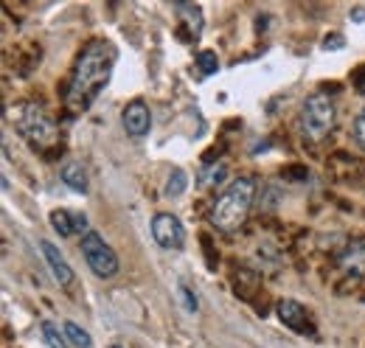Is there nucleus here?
<instances>
[{"label":"nucleus","instance_id":"nucleus-1","mask_svg":"<svg viewBox=\"0 0 365 348\" xmlns=\"http://www.w3.org/2000/svg\"><path fill=\"white\" fill-rule=\"evenodd\" d=\"M115 59H118V51L110 40H91L85 45V51L79 53L73 65L68 90H65V107L71 113L91 110L93 101L101 96V90L113 76Z\"/></svg>","mask_w":365,"mask_h":348},{"label":"nucleus","instance_id":"nucleus-2","mask_svg":"<svg viewBox=\"0 0 365 348\" xmlns=\"http://www.w3.org/2000/svg\"><path fill=\"white\" fill-rule=\"evenodd\" d=\"M256 180L253 177H236L228 188L217 197L214 208H211V222L217 230H236L245 225V219L253 208V200H256Z\"/></svg>","mask_w":365,"mask_h":348},{"label":"nucleus","instance_id":"nucleus-3","mask_svg":"<svg viewBox=\"0 0 365 348\" xmlns=\"http://www.w3.org/2000/svg\"><path fill=\"white\" fill-rule=\"evenodd\" d=\"M9 118L14 121V130L20 132V138L37 149V152H48L56 146L59 135H56V124L48 118V113L34 104V101H20L14 107H9Z\"/></svg>","mask_w":365,"mask_h":348},{"label":"nucleus","instance_id":"nucleus-4","mask_svg":"<svg viewBox=\"0 0 365 348\" xmlns=\"http://www.w3.org/2000/svg\"><path fill=\"white\" fill-rule=\"evenodd\" d=\"M337 121V107L326 93H312L298 116V130L307 140H323L329 132L334 130Z\"/></svg>","mask_w":365,"mask_h":348},{"label":"nucleus","instance_id":"nucleus-5","mask_svg":"<svg viewBox=\"0 0 365 348\" xmlns=\"http://www.w3.org/2000/svg\"><path fill=\"white\" fill-rule=\"evenodd\" d=\"M82 256H85V261H88V267H91V272L96 278H113L121 270V261L115 256V250L96 230L82 236Z\"/></svg>","mask_w":365,"mask_h":348},{"label":"nucleus","instance_id":"nucleus-6","mask_svg":"<svg viewBox=\"0 0 365 348\" xmlns=\"http://www.w3.org/2000/svg\"><path fill=\"white\" fill-rule=\"evenodd\" d=\"M152 239L163 250H182V245H185V227H182V222L175 214L160 211V214H155V219H152Z\"/></svg>","mask_w":365,"mask_h":348},{"label":"nucleus","instance_id":"nucleus-7","mask_svg":"<svg viewBox=\"0 0 365 348\" xmlns=\"http://www.w3.org/2000/svg\"><path fill=\"white\" fill-rule=\"evenodd\" d=\"M121 124H124V130L130 132L133 138H143L149 132V127H152V113H149V107L140 98L130 101L124 107V113H121Z\"/></svg>","mask_w":365,"mask_h":348},{"label":"nucleus","instance_id":"nucleus-8","mask_svg":"<svg viewBox=\"0 0 365 348\" xmlns=\"http://www.w3.org/2000/svg\"><path fill=\"white\" fill-rule=\"evenodd\" d=\"M337 264L346 275L351 278H365V239H351L340 256H337Z\"/></svg>","mask_w":365,"mask_h":348},{"label":"nucleus","instance_id":"nucleus-9","mask_svg":"<svg viewBox=\"0 0 365 348\" xmlns=\"http://www.w3.org/2000/svg\"><path fill=\"white\" fill-rule=\"evenodd\" d=\"M40 250H43V256H46V264L48 270H51V275L56 278V284L59 287H71L73 284V270H71V264L65 261V256L51 245V242H40Z\"/></svg>","mask_w":365,"mask_h":348},{"label":"nucleus","instance_id":"nucleus-10","mask_svg":"<svg viewBox=\"0 0 365 348\" xmlns=\"http://www.w3.org/2000/svg\"><path fill=\"white\" fill-rule=\"evenodd\" d=\"M59 177H62V183H65L71 191H76V194H88V188H91L88 169H85L79 160H65L62 169H59Z\"/></svg>","mask_w":365,"mask_h":348},{"label":"nucleus","instance_id":"nucleus-11","mask_svg":"<svg viewBox=\"0 0 365 348\" xmlns=\"http://www.w3.org/2000/svg\"><path fill=\"white\" fill-rule=\"evenodd\" d=\"M278 320L289 326L292 332H307L309 329V314L298 301H281L278 304Z\"/></svg>","mask_w":365,"mask_h":348},{"label":"nucleus","instance_id":"nucleus-12","mask_svg":"<svg viewBox=\"0 0 365 348\" xmlns=\"http://www.w3.org/2000/svg\"><path fill=\"white\" fill-rule=\"evenodd\" d=\"M175 9L185 17V26L191 29V34L200 37V34H202V9H200L197 3H178Z\"/></svg>","mask_w":365,"mask_h":348},{"label":"nucleus","instance_id":"nucleus-13","mask_svg":"<svg viewBox=\"0 0 365 348\" xmlns=\"http://www.w3.org/2000/svg\"><path fill=\"white\" fill-rule=\"evenodd\" d=\"M40 332H43V340H46L48 348H71L68 337H65V329H59L53 320H43Z\"/></svg>","mask_w":365,"mask_h":348},{"label":"nucleus","instance_id":"nucleus-14","mask_svg":"<svg viewBox=\"0 0 365 348\" xmlns=\"http://www.w3.org/2000/svg\"><path fill=\"white\" fill-rule=\"evenodd\" d=\"M185 188H188V174L182 172V169H172L169 177H166V185H163V194L169 197V200H178L185 194Z\"/></svg>","mask_w":365,"mask_h":348},{"label":"nucleus","instance_id":"nucleus-15","mask_svg":"<svg viewBox=\"0 0 365 348\" xmlns=\"http://www.w3.org/2000/svg\"><path fill=\"white\" fill-rule=\"evenodd\" d=\"M62 329H65V337H68L71 348H91L93 346V337L79 326V323L68 320V323H62Z\"/></svg>","mask_w":365,"mask_h":348},{"label":"nucleus","instance_id":"nucleus-16","mask_svg":"<svg viewBox=\"0 0 365 348\" xmlns=\"http://www.w3.org/2000/svg\"><path fill=\"white\" fill-rule=\"evenodd\" d=\"M51 225L59 236H73L76 233V214H68V211H53L51 214Z\"/></svg>","mask_w":365,"mask_h":348},{"label":"nucleus","instance_id":"nucleus-17","mask_svg":"<svg viewBox=\"0 0 365 348\" xmlns=\"http://www.w3.org/2000/svg\"><path fill=\"white\" fill-rule=\"evenodd\" d=\"M225 177H228V163L220 160V163L202 169V174H200V185H202V188H211V185H220Z\"/></svg>","mask_w":365,"mask_h":348},{"label":"nucleus","instance_id":"nucleus-18","mask_svg":"<svg viewBox=\"0 0 365 348\" xmlns=\"http://www.w3.org/2000/svg\"><path fill=\"white\" fill-rule=\"evenodd\" d=\"M197 65H200V71H202L205 76H211V73H217V71H220V59H217V53H214V51H200Z\"/></svg>","mask_w":365,"mask_h":348},{"label":"nucleus","instance_id":"nucleus-19","mask_svg":"<svg viewBox=\"0 0 365 348\" xmlns=\"http://www.w3.org/2000/svg\"><path fill=\"white\" fill-rule=\"evenodd\" d=\"M178 298H180L182 309H185L188 314H194V312H197V298H194V292H191L185 284H180V287H178Z\"/></svg>","mask_w":365,"mask_h":348},{"label":"nucleus","instance_id":"nucleus-20","mask_svg":"<svg viewBox=\"0 0 365 348\" xmlns=\"http://www.w3.org/2000/svg\"><path fill=\"white\" fill-rule=\"evenodd\" d=\"M354 140L360 149H365V110L354 118Z\"/></svg>","mask_w":365,"mask_h":348},{"label":"nucleus","instance_id":"nucleus-21","mask_svg":"<svg viewBox=\"0 0 365 348\" xmlns=\"http://www.w3.org/2000/svg\"><path fill=\"white\" fill-rule=\"evenodd\" d=\"M110 348H121V346H110Z\"/></svg>","mask_w":365,"mask_h":348},{"label":"nucleus","instance_id":"nucleus-22","mask_svg":"<svg viewBox=\"0 0 365 348\" xmlns=\"http://www.w3.org/2000/svg\"><path fill=\"white\" fill-rule=\"evenodd\" d=\"M363 93H365V85H363Z\"/></svg>","mask_w":365,"mask_h":348}]
</instances>
